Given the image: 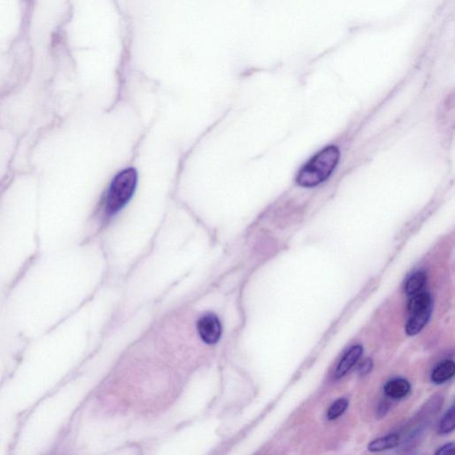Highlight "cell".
<instances>
[{
	"label": "cell",
	"instance_id": "3",
	"mask_svg": "<svg viewBox=\"0 0 455 455\" xmlns=\"http://www.w3.org/2000/svg\"><path fill=\"white\" fill-rule=\"evenodd\" d=\"M199 336L205 343H217L221 336V325L219 318L214 314L203 316L196 325Z\"/></svg>",
	"mask_w": 455,
	"mask_h": 455
},
{
	"label": "cell",
	"instance_id": "8",
	"mask_svg": "<svg viewBox=\"0 0 455 455\" xmlns=\"http://www.w3.org/2000/svg\"><path fill=\"white\" fill-rule=\"evenodd\" d=\"M432 298L426 292H419L412 296L408 303V312L412 314L423 312L427 309L432 308Z\"/></svg>",
	"mask_w": 455,
	"mask_h": 455
},
{
	"label": "cell",
	"instance_id": "7",
	"mask_svg": "<svg viewBox=\"0 0 455 455\" xmlns=\"http://www.w3.org/2000/svg\"><path fill=\"white\" fill-rule=\"evenodd\" d=\"M454 372L455 365L453 361H445L439 363L432 371V382L436 384L447 382L454 376Z\"/></svg>",
	"mask_w": 455,
	"mask_h": 455
},
{
	"label": "cell",
	"instance_id": "13",
	"mask_svg": "<svg viewBox=\"0 0 455 455\" xmlns=\"http://www.w3.org/2000/svg\"><path fill=\"white\" fill-rule=\"evenodd\" d=\"M372 368H373V361H372V359H365V361L359 365L358 373L362 375V376H364V375L370 373Z\"/></svg>",
	"mask_w": 455,
	"mask_h": 455
},
{
	"label": "cell",
	"instance_id": "10",
	"mask_svg": "<svg viewBox=\"0 0 455 455\" xmlns=\"http://www.w3.org/2000/svg\"><path fill=\"white\" fill-rule=\"evenodd\" d=\"M399 443V436L396 434H390L383 438L375 439L368 445L370 452H382L390 450L396 447Z\"/></svg>",
	"mask_w": 455,
	"mask_h": 455
},
{
	"label": "cell",
	"instance_id": "12",
	"mask_svg": "<svg viewBox=\"0 0 455 455\" xmlns=\"http://www.w3.org/2000/svg\"><path fill=\"white\" fill-rule=\"evenodd\" d=\"M454 429V408L452 407L443 418L438 427L441 434H449Z\"/></svg>",
	"mask_w": 455,
	"mask_h": 455
},
{
	"label": "cell",
	"instance_id": "2",
	"mask_svg": "<svg viewBox=\"0 0 455 455\" xmlns=\"http://www.w3.org/2000/svg\"><path fill=\"white\" fill-rule=\"evenodd\" d=\"M138 175L134 168H128L116 175L110 183L105 201L108 215L121 211L133 196L136 189Z\"/></svg>",
	"mask_w": 455,
	"mask_h": 455
},
{
	"label": "cell",
	"instance_id": "1",
	"mask_svg": "<svg viewBox=\"0 0 455 455\" xmlns=\"http://www.w3.org/2000/svg\"><path fill=\"white\" fill-rule=\"evenodd\" d=\"M339 159L340 150L337 147L331 145L324 148L301 169L296 177L297 183L305 188L318 186L328 179Z\"/></svg>",
	"mask_w": 455,
	"mask_h": 455
},
{
	"label": "cell",
	"instance_id": "14",
	"mask_svg": "<svg viewBox=\"0 0 455 455\" xmlns=\"http://www.w3.org/2000/svg\"><path fill=\"white\" fill-rule=\"evenodd\" d=\"M454 447L453 443H451V444H447L444 445V447H442L439 448L438 451H436V454H451L454 453Z\"/></svg>",
	"mask_w": 455,
	"mask_h": 455
},
{
	"label": "cell",
	"instance_id": "5",
	"mask_svg": "<svg viewBox=\"0 0 455 455\" xmlns=\"http://www.w3.org/2000/svg\"><path fill=\"white\" fill-rule=\"evenodd\" d=\"M432 308L423 310V312L412 314L407 325H405V332H407V334L412 336V335L417 334L419 332L422 331L423 328L427 325V323L429 322L430 316H432Z\"/></svg>",
	"mask_w": 455,
	"mask_h": 455
},
{
	"label": "cell",
	"instance_id": "6",
	"mask_svg": "<svg viewBox=\"0 0 455 455\" xmlns=\"http://www.w3.org/2000/svg\"><path fill=\"white\" fill-rule=\"evenodd\" d=\"M410 390V383H409L407 380L401 379V378H398V379L390 380V382L386 383L385 387H384L385 394L388 396L389 398L393 399L405 398V396L408 395Z\"/></svg>",
	"mask_w": 455,
	"mask_h": 455
},
{
	"label": "cell",
	"instance_id": "9",
	"mask_svg": "<svg viewBox=\"0 0 455 455\" xmlns=\"http://www.w3.org/2000/svg\"><path fill=\"white\" fill-rule=\"evenodd\" d=\"M427 282V275L424 272H417L407 279L405 285V292L408 296L419 293L423 290Z\"/></svg>",
	"mask_w": 455,
	"mask_h": 455
},
{
	"label": "cell",
	"instance_id": "4",
	"mask_svg": "<svg viewBox=\"0 0 455 455\" xmlns=\"http://www.w3.org/2000/svg\"><path fill=\"white\" fill-rule=\"evenodd\" d=\"M363 354V347L361 345H355L352 347L348 352L344 354L337 365L335 371V376L337 378L343 377L348 372L356 365Z\"/></svg>",
	"mask_w": 455,
	"mask_h": 455
},
{
	"label": "cell",
	"instance_id": "11",
	"mask_svg": "<svg viewBox=\"0 0 455 455\" xmlns=\"http://www.w3.org/2000/svg\"><path fill=\"white\" fill-rule=\"evenodd\" d=\"M349 401L346 398H340L338 401H335L333 405H331L330 408L327 411V419L330 421H334L339 418L341 414H343L344 412L346 411L347 407H348Z\"/></svg>",
	"mask_w": 455,
	"mask_h": 455
}]
</instances>
